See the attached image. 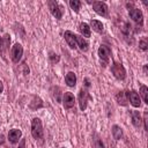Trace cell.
<instances>
[{
	"label": "cell",
	"instance_id": "1",
	"mask_svg": "<svg viewBox=\"0 0 148 148\" xmlns=\"http://www.w3.org/2000/svg\"><path fill=\"white\" fill-rule=\"evenodd\" d=\"M127 8H128V15L140 27L143 25V14L140 9L133 7V3H127Z\"/></svg>",
	"mask_w": 148,
	"mask_h": 148
},
{
	"label": "cell",
	"instance_id": "2",
	"mask_svg": "<svg viewBox=\"0 0 148 148\" xmlns=\"http://www.w3.org/2000/svg\"><path fill=\"white\" fill-rule=\"evenodd\" d=\"M31 135L38 140V139H43L44 135V131H43V125H42V120L39 118H34L31 120Z\"/></svg>",
	"mask_w": 148,
	"mask_h": 148
},
{
	"label": "cell",
	"instance_id": "3",
	"mask_svg": "<svg viewBox=\"0 0 148 148\" xmlns=\"http://www.w3.org/2000/svg\"><path fill=\"white\" fill-rule=\"evenodd\" d=\"M111 72L117 80H124L126 77V71L125 67L121 65V62L113 61L111 65Z\"/></svg>",
	"mask_w": 148,
	"mask_h": 148
},
{
	"label": "cell",
	"instance_id": "4",
	"mask_svg": "<svg viewBox=\"0 0 148 148\" xmlns=\"http://www.w3.org/2000/svg\"><path fill=\"white\" fill-rule=\"evenodd\" d=\"M47 5H49V9H50L51 14H52L56 18L60 20V18L62 17V8H61V6H60L57 1H54V0H50V1L47 2Z\"/></svg>",
	"mask_w": 148,
	"mask_h": 148
},
{
	"label": "cell",
	"instance_id": "5",
	"mask_svg": "<svg viewBox=\"0 0 148 148\" xmlns=\"http://www.w3.org/2000/svg\"><path fill=\"white\" fill-rule=\"evenodd\" d=\"M110 56H111V49L108 45H101L98 47V57H99L101 61H103V66L104 67L109 62Z\"/></svg>",
	"mask_w": 148,
	"mask_h": 148
},
{
	"label": "cell",
	"instance_id": "6",
	"mask_svg": "<svg viewBox=\"0 0 148 148\" xmlns=\"http://www.w3.org/2000/svg\"><path fill=\"white\" fill-rule=\"evenodd\" d=\"M23 56V47L20 43H16L13 47H12V52H10V58H12V61L17 64L21 58Z\"/></svg>",
	"mask_w": 148,
	"mask_h": 148
},
{
	"label": "cell",
	"instance_id": "7",
	"mask_svg": "<svg viewBox=\"0 0 148 148\" xmlns=\"http://www.w3.org/2000/svg\"><path fill=\"white\" fill-rule=\"evenodd\" d=\"M79 104H80V109H81V111H84L86 110V108H87V103H88V101L89 99H91L92 97L89 95V92L86 90V89H81L80 90V92H79Z\"/></svg>",
	"mask_w": 148,
	"mask_h": 148
},
{
	"label": "cell",
	"instance_id": "8",
	"mask_svg": "<svg viewBox=\"0 0 148 148\" xmlns=\"http://www.w3.org/2000/svg\"><path fill=\"white\" fill-rule=\"evenodd\" d=\"M126 95H127V99L130 101L132 106L140 108V105H141V97L139 96V94L135 90H131V91L128 90V91H126Z\"/></svg>",
	"mask_w": 148,
	"mask_h": 148
},
{
	"label": "cell",
	"instance_id": "9",
	"mask_svg": "<svg viewBox=\"0 0 148 148\" xmlns=\"http://www.w3.org/2000/svg\"><path fill=\"white\" fill-rule=\"evenodd\" d=\"M92 8H94V12L96 14H98L99 16H106L108 15V6H106L105 2L94 1L92 2Z\"/></svg>",
	"mask_w": 148,
	"mask_h": 148
},
{
	"label": "cell",
	"instance_id": "10",
	"mask_svg": "<svg viewBox=\"0 0 148 148\" xmlns=\"http://www.w3.org/2000/svg\"><path fill=\"white\" fill-rule=\"evenodd\" d=\"M62 104H64V108L65 109H72L75 104V97L72 92L69 91H66L64 94V97H62Z\"/></svg>",
	"mask_w": 148,
	"mask_h": 148
},
{
	"label": "cell",
	"instance_id": "11",
	"mask_svg": "<svg viewBox=\"0 0 148 148\" xmlns=\"http://www.w3.org/2000/svg\"><path fill=\"white\" fill-rule=\"evenodd\" d=\"M22 136V132L18 128H13L8 132V140L10 143H17Z\"/></svg>",
	"mask_w": 148,
	"mask_h": 148
},
{
	"label": "cell",
	"instance_id": "12",
	"mask_svg": "<svg viewBox=\"0 0 148 148\" xmlns=\"http://www.w3.org/2000/svg\"><path fill=\"white\" fill-rule=\"evenodd\" d=\"M64 37H65V40L66 43L68 44V46L71 49H76V42H75V35L69 31V30H66L65 34H64Z\"/></svg>",
	"mask_w": 148,
	"mask_h": 148
},
{
	"label": "cell",
	"instance_id": "13",
	"mask_svg": "<svg viewBox=\"0 0 148 148\" xmlns=\"http://www.w3.org/2000/svg\"><path fill=\"white\" fill-rule=\"evenodd\" d=\"M75 42H76V46L80 47L81 51L86 52L88 51V47H89V44L88 42L82 37V36H79V35H75Z\"/></svg>",
	"mask_w": 148,
	"mask_h": 148
},
{
	"label": "cell",
	"instance_id": "14",
	"mask_svg": "<svg viewBox=\"0 0 148 148\" xmlns=\"http://www.w3.org/2000/svg\"><path fill=\"white\" fill-rule=\"evenodd\" d=\"M131 114V119H132V124L134 125V127H140L141 126V123H142V119H141V116H140V112L139 111H131L130 112Z\"/></svg>",
	"mask_w": 148,
	"mask_h": 148
},
{
	"label": "cell",
	"instance_id": "15",
	"mask_svg": "<svg viewBox=\"0 0 148 148\" xmlns=\"http://www.w3.org/2000/svg\"><path fill=\"white\" fill-rule=\"evenodd\" d=\"M65 82L68 87H75L76 84V75L74 72H68L65 76Z\"/></svg>",
	"mask_w": 148,
	"mask_h": 148
},
{
	"label": "cell",
	"instance_id": "16",
	"mask_svg": "<svg viewBox=\"0 0 148 148\" xmlns=\"http://www.w3.org/2000/svg\"><path fill=\"white\" fill-rule=\"evenodd\" d=\"M116 101L118 102L119 105L126 106V105H127V102H128L126 91H119V92H117V95H116Z\"/></svg>",
	"mask_w": 148,
	"mask_h": 148
},
{
	"label": "cell",
	"instance_id": "17",
	"mask_svg": "<svg viewBox=\"0 0 148 148\" xmlns=\"http://www.w3.org/2000/svg\"><path fill=\"white\" fill-rule=\"evenodd\" d=\"M79 31H80V34H81L83 37H90V35H91L89 24H87V23H84V22H82V23L79 24Z\"/></svg>",
	"mask_w": 148,
	"mask_h": 148
},
{
	"label": "cell",
	"instance_id": "18",
	"mask_svg": "<svg viewBox=\"0 0 148 148\" xmlns=\"http://www.w3.org/2000/svg\"><path fill=\"white\" fill-rule=\"evenodd\" d=\"M90 27H91L92 30L96 31V32H102L103 29H104L103 23H102L101 21H98V20H91V21H90Z\"/></svg>",
	"mask_w": 148,
	"mask_h": 148
},
{
	"label": "cell",
	"instance_id": "19",
	"mask_svg": "<svg viewBox=\"0 0 148 148\" xmlns=\"http://www.w3.org/2000/svg\"><path fill=\"white\" fill-rule=\"evenodd\" d=\"M111 131H112V135H113V138H114L116 140H120V139L123 138V130H121L120 126L113 125Z\"/></svg>",
	"mask_w": 148,
	"mask_h": 148
},
{
	"label": "cell",
	"instance_id": "20",
	"mask_svg": "<svg viewBox=\"0 0 148 148\" xmlns=\"http://www.w3.org/2000/svg\"><path fill=\"white\" fill-rule=\"evenodd\" d=\"M140 95H141L143 102H145L146 104H148V88H147L145 84H142V86L140 87Z\"/></svg>",
	"mask_w": 148,
	"mask_h": 148
},
{
	"label": "cell",
	"instance_id": "21",
	"mask_svg": "<svg viewBox=\"0 0 148 148\" xmlns=\"http://www.w3.org/2000/svg\"><path fill=\"white\" fill-rule=\"evenodd\" d=\"M69 6H71V8H72L75 13H79L80 7H81V1H79V0H71V1H69Z\"/></svg>",
	"mask_w": 148,
	"mask_h": 148
},
{
	"label": "cell",
	"instance_id": "22",
	"mask_svg": "<svg viewBox=\"0 0 148 148\" xmlns=\"http://www.w3.org/2000/svg\"><path fill=\"white\" fill-rule=\"evenodd\" d=\"M120 28H121V32L124 34V36L128 37V36H130V34H131V31H132V27H131V24H130V23H127V22H125V23H124V25H123V27H120Z\"/></svg>",
	"mask_w": 148,
	"mask_h": 148
},
{
	"label": "cell",
	"instance_id": "23",
	"mask_svg": "<svg viewBox=\"0 0 148 148\" xmlns=\"http://www.w3.org/2000/svg\"><path fill=\"white\" fill-rule=\"evenodd\" d=\"M139 47H140L142 51H147V49H148V42H147V38H142V39H140V42H139Z\"/></svg>",
	"mask_w": 148,
	"mask_h": 148
},
{
	"label": "cell",
	"instance_id": "24",
	"mask_svg": "<svg viewBox=\"0 0 148 148\" xmlns=\"http://www.w3.org/2000/svg\"><path fill=\"white\" fill-rule=\"evenodd\" d=\"M142 121H143V127H145V131H148V112H147V110L145 111V113H143V119H142Z\"/></svg>",
	"mask_w": 148,
	"mask_h": 148
},
{
	"label": "cell",
	"instance_id": "25",
	"mask_svg": "<svg viewBox=\"0 0 148 148\" xmlns=\"http://www.w3.org/2000/svg\"><path fill=\"white\" fill-rule=\"evenodd\" d=\"M50 61L52 62V64H56V62H58L59 61V56L58 54H56V53H50Z\"/></svg>",
	"mask_w": 148,
	"mask_h": 148
},
{
	"label": "cell",
	"instance_id": "26",
	"mask_svg": "<svg viewBox=\"0 0 148 148\" xmlns=\"http://www.w3.org/2000/svg\"><path fill=\"white\" fill-rule=\"evenodd\" d=\"M94 146H95V148H105L104 147V143L102 142L101 139H96L95 142H94Z\"/></svg>",
	"mask_w": 148,
	"mask_h": 148
},
{
	"label": "cell",
	"instance_id": "27",
	"mask_svg": "<svg viewBox=\"0 0 148 148\" xmlns=\"http://www.w3.org/2000/svg\"><path fill=\"white\" fill-rule=\"evenodd\" d=\"M17 148H25V139H22L21 140V142L18 143Z\"/></svg>",
	"mask_w": 148,
	"mask_h": 148
},
{
	"label": "cell",
	"instance_id": "28",
	"mask_svg": "<svg viewBox=\"0 0 148 148\" xmlns=\"http://www.w3.org/2000/svg\"><path fill=\"white\" fill-rule=\"evenodd\" d=\"M84 86H86V87H90V82H89V79H88V77L84 79Z\"/></svg>",
	"mask_w": 148,
	"mask_h": 148
},
{
	"label": "cell",
	"instance_id": "29",
	"mask_svg": "<svg viewBox=\"0 0 148 148\" xmlns=\"http://www.w3.org/2000/svg\"><path fill=\"white\" fill-rule=\"evenodd\" d=\"M2 90H3V84H2V82L0 81V92H2Z\"/></svg>",
	"mask_w": 148,
	"mask_h": 148
},
{
	"label": "cell",
	"instance_id": "30",
	"mask_svg": "<svg viewBox=\"0 0 148 148\" xmlns=\"http://www.w3.org/2000/svg\"><path fill=\"white\" fill-rule=\"evenodd\" d=\"M143 72H145V74H147V65H145V67H143Z\"/></svg>",
	"mask_w": 148,
	"mask_h": 148
},
{
	"label": "cell",
	"instance_id": "31",
	"mask_svg": "<svg viewBox=\"0 0 148 148\" xmlns=\"http://www.w3.org/2000/svg\"><path fill=\"white\" fill-rule=\"evenodd\" d=\"M2 43H3V39H2V38H1V37H0V47H1V46H2Z\"/></svg>",
	"mask_w": 148,
	"mask_h": 148
},
{
	"label": "cell",
	"instance_id": "32",
	"mask_svg": "<svg viewBox=\"0 0 148 148\" xmlns=\"http://www.w3.org/2000/svg\"><path fill=\"white\" fill-rule=\"evenodd\" d=\"M62 148H65V147H62Z\"/></svg>",
	"mask_w": 148,
	"mask_h": 148
}]
</instances>
